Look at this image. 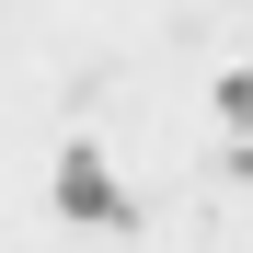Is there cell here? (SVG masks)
<instances>
[{"mask_svg": "<svg viewBox=\"0 0 253 253\" xmlns=\"http://www.w3.org/2000/svg\"><path fill=\"white\" fill-rule=\"evenodd\" d=\"M58 219H92V230L126 219V196H115V173H104L92 150H69V161H58Z\"/></svg>", "mask_w": 253, "mask_h": 253, "instance_id": "cell-1", "label": "cell"}, {"mask_svg": "<svg viewBox=\"0 0 253 253\" xmlns=\"http://www.w3.org/2000/svg\"><path fill=\"white\" fill-rule=\"evenodd\" d=\"M219 115H230V126H253V69H230V81H219Z\"/></svg>", "mask_w": 253, "mask_h": 253, "instance_id": "cell-2", "label": "cell"}]
</instances>
